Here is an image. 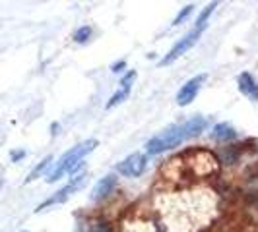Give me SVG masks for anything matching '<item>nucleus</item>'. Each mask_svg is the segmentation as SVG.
<instances>
[{"instance_id": "1", "label": "nucleus", "mask_w": 258, "mask_h": 232, "mask_svg": "<svg viewBox=\"0 0 258 232\" xmlns=\"http://www.w3.org/2000/svg\"><path fill=\"white\" fill-rule=\"evenodd\" d=\"M95 147H97V142H95V140H88V142H84V143H80V145H76V147H72L70 151H66V153L56 161L54 170L49 172L47 182L60 180L64 174H68L72 168L76 167L78 163H82V159H84L88 153H91Z\"/></svg>"}, {"instance_id": "2", "label": "nucleus", "mask_w": 258, "mask_h": 232, "mask_svg": "<svg viewBox=\"0 0 258 232\" xmlns=\"http://www.w3.org/2000/svg\"><path fill=\"white\" fill-rule=\"evenodd\" d=\"M184 140H186L184 126H181V124H171V126H167L165 130H161L155 138H152L150 142L146 143V151L150 155H159V153H163V151L179 147Z\"/></svg>"}, {"instance_id": "3", "label": "nucleus", "mask_w": 258, "mask_h": 232, "mask_svg": "<svg viewBox=\"0 0 258 232\" xmlns=\"http://www.w3.org/2000/svg\"><path fill=\"white\" fill-rule=\"evenodd\" d=\"M200 35H202V31H198V29H192V31H188V33H186V35H184L181 41H177V43H175V47L169 51L167 56L159 60V66H169V64H173L177 58H181L184 52L190 51L194 45L198 43Z\"/></svg>"}, {"instance_id": "4", "label": "nucleus", "mask_w": 258, "mask_h": 232, "mask_svg": "<svg viewBox=\"0 0 258 232\" xmlns=\"http://www.w3.org/2000/svg\"><path fill=\"white\" fill-rule=\"evenodd\" d=\"M146 167H148V157L142 153H132L116 165V172L122 176H128V178H138V176H142Z\"/></svg>"}, {"instance_id": "5", "label": "nucleus", "mask_w": 258, "mask_h": 232, "mask_svg": "<svg viewBox=\"0 0 258 232\" xmlns=\"http://www.w3.org/2000/svg\"><path fill=\"white\" fill-rule=\"evenodd\" d=\"M86 178H88L86 174H80V176H74V178H72V180L68 182V184H66V186L62 188V190H58V192L54 193L52 197H49L47 201H43V203H41V205H39L37 209H35V211H43L45 207L56 205V203H64V201L68 199V197H70V195H74V193H76L78 190H80V188H82V186L86 184Z\"/></svg>"}, {"instance_id": "6", "label": "nucleus", "mask_w": 258, "mask_h": 232, "mask_svg": "<svg viewBox=\"0 0 258 232\" xmlns=\"http://www.w3.org/2000/svg\"><path fill=\"white\" fill-rule=\"evenodd\" d=\"M206 74H198L196 77L192 79H188L184 85H182L179 93H177V103L181 104V106H186V104H190L196 99V95H198V91L202 87V83L206 81Z\"/></svg>"}, {"instance_id": "7", "label": "nucleus", "mask_w": 258, "mask_h": 232, "mask_svg": "<svg viewBox=\"0 0 258 232\" xmlns=\"http://www.w3.org/2000/svg\"><path fill=\"white\" fill-rule=\"evenodd\" d=\"M116 184H118L116 174H107L105 178H101V180L95 184V188H93V192H91V199H93V201L107 199L111 193L115 192Z\"/></svg>"}, {"instance_id": "8", "label": "nucleus", "mask_w": 258, "mask_h": 232, "mask_svg": "<svg viewBox=\"0 0 258 232\" xmlns=\"http://www.w3.org/2000/svg\"><path fill=\"white\" fill-rule=\"evenodd\" d=\"M239 91L246 95L250 101H258V83L248 72H243L239 76Z\"/></svg>"}, {"instance_id": "9", "label": "nucleus", "mask_w": 258, "mask_h": 232, "mask_svg": "<svg viewBox=\"0 0 258 232\" xmlns=\"http://www.w3.org/2000/svg\"><path fill=\"white\" fill-rule=\"evenodd\" d=\"M212 138L218 140V142H233L237 138V132H235V128H233L231 124L220 122V124H216L214 130H212Z\"/></svg>"}, {"instance_id": "10", "label": "nucleus", "mask_w": 258, "mask_h": 232, "mask_svg": "<svg viewBox=\"0 0 258 232\" xmlns=\"http://www.w3.org/2000/svg\"><path fill=\"white\" fill-rule=\"evenodd\" d=\"M182 126H184L186 138H196V136H200V134L206 130L208 122H206V118H202V116H194L186 124H182Z\"/></svg>"}, {"instance_id": "11", "label": "nucleus", "mask_w": 258, "mask_h": 232, "mask_svg": "<svg viewBox=\"0 0 258 232\" xmlns=\"http://www.w3.org/2000/svg\"><path fill=\"white\" fill-rule=\"evenodd\" d=\"M216 8H218V2H212V4H208L206 8L200 12V16L196 18V27H194V29H198V31H204V29H206V26H208V24H206L208 18L212 16V12H214Z\"/></svg>"}, {"instance_id": "12", "label": "nucleus", "mask_w": 258, "mask_h": 232, "mask_svg": "<svg viewBox=\"0 0 258 232\" xmlns=\"http://www.w3.org/2000/svg\"><path fill=\"white\" fill-rule=\"evenodd\" d=\"M51 163H52V157H51V155H49V157H45V159H43V161L39 163L37 167L31 170V174L27 176V182H31V180H35V178H39V174H43V172H45V170L49 168V165H51Z\"/></svg>"}, {"instance_id": "13", "label": "nucleus", "mask_w": 258, "mask_h": 232, "mask_svg": "<svg viewBox=\"0 0 258 232\" xmlns=\"http://www.w3.org/2000/svg\"><path fill=\"white\" fill-rule=\"evenodd\" d=\"M90 232H115V228L107 219H97L90 224Z\"/></svg>"}, {"instance_id": "14", "label": "nucleus", "mask_w": 258, "mask_h": 232, "mask_svg": "<svg viewBox=\"0 0 258 232\" xmlns=\"http://www.w3.org/2000/svg\"><path fill=\"white\" fill-rule=\"evenodd\" d=\"M130 95V89H124V87H120V89L116 91L115 95L109 99V103H107V108H113V106H116V104H120L126 97Z\"/></svg>"}, {"instance_id": "15", "label": "nucleus", "mask_w": 258, "mask_h": 232, "mask_svg": "<svg viewBox=\"0 0 258 232\" xmlns=\"http://www.w3.org/2000/svg\"><path fill=\"white\" fill-rule=\"evenodd\" d=\"M241 176H243L245 180H256L258 178V159L256 161H252V163H248V167L241 172Z\"/></svg>"}, {"instance_id": "16", "label": "nucleus", "mask_w": 258, "mask_h": 232, "mask_svg": "<svg viewBox=\"0 0 258 232\" xmlns=\"http://www.w3.org/2000/svg\"><path fill=\"white\" fill-rule=\"evenodd\" d=\"M90 37H91V27L90 26H82L74 31V41H76V43H86Z\"/></svg>"}, {"instance_id": "17", "label": "nucleus", "mask_w": 258, "mask_h": 232, "mask_svg": "<svg viewBox=\"0 0 258 232\" xmlns=\"http://www.w3.org/2000/svg\"><path fill=\"white\" fill-rule=\"evenodd\" d=\"M243 201H245L246 205L250 207V209H254L258 211V192H248L243 195Z\"/></svg>"}, {"instance_id": "18", "label": "nucleus", "mask_w": 258, "mask_h": 232, "mask_svg": "<svg viewBox=\"0 0 258 232\" xmlns=\"http://www.w3.org/2000/svg\"><path fill=\"white\" fill-rule=\"evenodd\" d=\"M192 10H194V6H192V4H188V6H184V8H182V12H179V16L175 18V22H173V26H181L182 22H184V20H186V18H188V16L192 14Z\"/></svg>"}, {"instance_id": "19", "label": "nucleus", "mask_w": 258, "mask_h": 232, "mask_svg": "<svg viewBox=\"0 0 258 232\" xmlns=\"http://www.w3.org/2000/svg\"><path fill=\"white\" fill-rule=\"evenodd\" d=\"M134 77H136V72H134V70H132V72H128V74H126V76L122 77V81H120V85H122V87H124V89H130V83H132V81H134Z\"/></svg>"}, {"instance_id": "20", "label": "nucleus", "mask_w": 258, "mask_h": 232, "mask_svg": "<svg viewBox=\"0 0 258 232\" xmlns=\"http://www.w3.org/2000/svg\"><path fill=\"white\" fill-rule=\"evenodd\" d=\"M126 68V62L124 60H120V62H116V64L111 66V72H115V74H118V72H122Z\"/></svg>"}, {"instance_id": "21", "label": "nucleus", "mask_w": 258, "mask_h": 232, "mask_svg": "<svg viewBox=\"0 0 258 232\" xmlns=\"http://www.w3.org/2000/svg\"><path fill=\"white\" fill-rule=\"evenodd\" d=\"M22 157H26V151H16V153H12V161H20Z\"/></svg>"}, {"instance_id": "22", "label": "nucleus", "mask_w": 258, "mask_h": 232, "mask_svg": "<svg viewBox=\"0 0 258 232\" xmlns=\"http://www.w3.org/2000/svg\"><path fill=\"white\" fill-rule=\"evenodd\" d=\"M22 232H27V230H22Z\"/></svg>"}, {"instance_id": "23", "label": "nucleus", "mask_w": 258, "mask_h": 232, "mask_svg": "<svg viewBox=\"0 0 258 232\" xmlns=\"http://www.w3.org/2000/svg\"><path fill=\"white\" fill-rule=\"evenodd\" d=\"M256 232H258V230H256Z\"/></svg>"}]
</instances>
